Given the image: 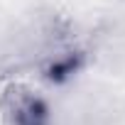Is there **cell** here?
<instances>
[{
    "label": "cell",
    "instance_id": "1",
    "mask_svg": "<svg viewBox=\"0 0 125 125\" xmlns=\"http://www.w3.org/2000/svg\"><path fill=\"white\" fill-rule=\"evenodd\" d=\"M5 115L10 125H47L49 123V108L47 103L30 88H12L5 101Z\"/></svg>",
    "mask_w": 125,
    "mask_h": 125
}]
</instances>
